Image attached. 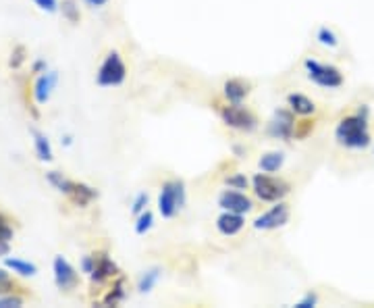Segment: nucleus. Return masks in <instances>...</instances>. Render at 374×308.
<instances>
[{
  "label": "nucleus",
  "instance_id": "c756f323",
  "mask_svg": "<svg viewBox=\"0 0 374 308\" xmlns=\"http://www.w3.org/2000/svg\"><path fill=\"white\" fill-rule=\"evenodd\" d=\"M23 61H25V48H23V46H17V48L13 50V55H11V67L17 69V67H21Z\"/></svg>",
  "mask_w": 374,
  "mask_h": 308
},
{
  "label": "nucleus",
  "instance_id": "58836bf2",
  "mask_svg": "<svg viewBox=\"0 0 374 308\" xmlns=\"http://www.w3.org/2000/svg\"><path fill=\"white\" fill-rule=\"evenodd\" d=\"M372 154H374V142H372Z\"/></svg>",
  "mask_w": 374,
  "mask_h": 308
},
{
  "label": "nucleus",
  "instance_id": "ddd939ff",
  "mask_svg": "<svg viewBox=\"0 0 374 308\" xmlns=\"http://www.w3.org/2000/svg\"><path fill=\"white\" fill-rule=\"evenodd\" d=\"M243 225H245V219H243V215H239V213H229V211H225V213L217 219V227H219V231H221L223 235H235V233H239V231L243 229Z\"/></svg>",
  "mask_w": 374,
  "mask_h": 308
},
{
  "label": "nucleus",
  "instance_id": "6e6552de",
  "mask_svg": "<svg viewBox=\"0 0 374 308\" xmlns=\"http://www.w3.org/2000/svg\"><path fill=\"white\" fill-rule=\"evenodd\" d=\"M271 138L275 140H291L295 136V119H293V111H277L273 115V119L269 121V127H266Z\"/></svg>",
  "mask_w": 374,
  "mask_h": 308
},
{
  "label": "nucleus",
  "instance_id": "7c9ffc66",
  "mask_svg": "<svg viewBox=\"0 0 374 308\" xmlns=\"http://www.w3.org/2000/svg\"><path fill=\"white\" fill-rule=\"evenodd\" d=\"M318 304V296L316 294H312V292H308L297 304H295V308H314Z\"/></svg>",
  "mask_w": 374,
  "mask_h": 308
},
{
  "label": "nucleus",
  "instance_id": "72a5a7b5",
  "mask_svg": "<svg viewBox=\"0 0 374 308\" xmlns=\"http://www.w3.org/2000/svg\"><path fill=\"white\" fill-rule=\"evenodd\" d=\"M83 3L92 9H100V7H104L106 3H109V0H83Z\"/></svg>",
  "mask_w": 374,
  "mask_h": 308
},
{
  "label": "nucleus",
  "instance_id": "f704fd0d",
  "mask_svg": "<svg viewBox=\"0 0 374 308\" xmlns=\"http://www.w3.org/2000/svg\"><path fill=\"white\" fill-rule=\"evenodd\" d=\"M34 71H36V73H46V71H48V65H46L44 61H36V63H34Z\"/></svg>",
  "mask_w": 374,
  "mask_h": 308
},
{
  "label": "nucleus",
  "instance_id": "c9c22d12",
  "mask_svg": "<svg viewBox=\"0 0 374 308\" xmlns=\"http://www.w3.org/2000/svg\"><path fill=\"white\" fill-rule=\"evenodd\" d=\"M9 287H11V281H9V277H7V279H0V294H5Z\"/></svg>",
  "mask_w": 374,
  "mask_h": 308
},
{
  "label": "nucleus",
  "instance_id": "c85d7f7f",
  "mask_svg": "<svg viewBox=\"0 0 374 308\" xmlns=\"http://www.w3.org/2000/svg\"><path fill=\"white\" fill-rule=\"evenodd\" d=\"M23 306V298L19 296H5V298H0V308H19Z\"/></svg>",
  "mask_w": 374,
  "mask_h": 308
},
{
  "label": "nucleus",
  "instance_id": "b1692460",
  "mask_svg": "<svg viewBox=\"0 0 374 308\" xmlns=\"http://www.w3.org/2000/svg\"><path fill=\"white\" fill-rule=\"evenodd\" d=\"M61 11H63V17L71 23H77L79 21V7L75 0H63L61 5Z\"/></svg>",
  "mask_w": 374,
  "mask_h": 308
},
{
  "label": "nucleus",
  "instance_id": "a878e982",
  "mask_svg": "<svg viewBox=\"0 0 374 308\" xmlns=\"http://www.w3.org/2000/svg\"><path fill=\"white\" fill-rule=\"evenodd\" d=\"M225 183L231 188V190H248V177L243 175V173H235V175H229L227 179H225Z\"/></svg>",
  "mask_w": 374,
  "mask_h": 308
},
{
  "label": "nucleus",
  "instance_id": "7ed1b4c3",
  "mask_svg": "<svg viewBox=\"0 0 374 308\" xmlns=\"http://www.w3.org/2000/svg\"><path fill=\"white\" fill-rule=\"evenodd\" d=\"M185 207V183L181 179L167 181L158 194V213L165 219H173Z\"/></svg>",
  "mask_w": 374,
  "mask_h": 308
},
{
  "label": "nucleus",
  "instance_id": "473e14b6",
  "mask_svg": "<svg viewBox=\"0 0 374 308\" xmlns=\"http://www.w3.org/2000/svg\"><path fill=\"white\" fill-rule=\"evenodd\" d=\"M96 267V256H83V261H81V269L83 273H92Z\"/></svg>",
  "mask_w": 374,
  "mask_h": 308
},
{
  "label": "nucleus",
  "instance_id": "f3484780",
  "mask_svg": "<svg viewBox=\"0 0 374 308\" xmlns=\"http://www.w3.org/2000/svg\"><path fill=\"white\" fill-rule=\"evenodd\" d=\"M34 136V146H36V154H38V159L44 161V163H50L52 159H55V154H52V146L48 142V138L40 131H31Z\"/></svg>",
  "mask_w": 374,
  "mask_h": 308
},
{
  "label": "nucleus",
  "instance_id": "f8f14e48",
  "mask_svg": "<svg viewBox=\"0 0 374 308\" xmlns=\"http://www.w3.org/2000/svg\"><path fill=\"white\" fill-rule=\"evenodd\" d=\"M117 273H119L117 265H115L111 259H106L104 254H98V256H96V267H94V271L90 273V279H92L94 283H102V281H106L109 277H115Z\"/></svg>",
  "mask_w": 374,
  "mask_h": 308
},
{
  "label": "nucleus",
  "instance_id": "e433bc0d",
  "mask_svg": "<svg viewBox=\"0 0 374 308\" xmlns=\"http://www.w3.org/2000/svg\"><path fill=\"white\" fill-rule=\"evenodd\" d=\"M5 254H9V242L0 240V256H5Z\"/></svg>",
  "mask_w": 374,
  "mask_h": 308
},
{
  "label": "nucleus",
  "instance_id": "393cba45",
  "mask_svg": "<svg viewBox=\"0 0 374 308\" xmlns=\"http://www.w3.org/2000/svg\"><path fill=\"white\" fill-rule=\"evenodd\" d=\"M125 298V290H123V279H119L117 283H115V287L109 292V296H106V300H104V304L106 306H115V304H119L121 300Z\"/></svg>",
  "mask_w": 374,
  "mask_h": 308
},
{
  "label": "nucleus",
  "instance_id": "5701e85b",
  "mask_svg": "<svg viewBox=\"0 0 374 308\" xmlns=\"http://www.w3.org/2000/svg\"><path fill=\"white\" fill-rule=\"evenodd\" d=\"M154 225V215L150 211H144L137 215V223H135V233L137 235H144L146 231H150Z\"/></svg>",
  "mask_w": 374,
  "mask_h": 308
},
{
  "label": "nucleus",
  "instance_id": "cd10ccee",
  "mask_svg": "<svg viewBox=\"0 0 374 308\" xmlns=\"http://www.w3.org/2000/svg\"><path fill=\"white\" fill-rule=\"evenodd\" d=\"M0 240H3V242H11L13 240V229L9 225L7 217H3V215H0Z\"/></svg>",
  "mask_w": 374,
  "mask_h": 308
},
{
  "label": "nucleus",
  "instance_id": "2eb2a0df",
  "mask_svg": "<svg viewBox=\"0 0 374 308\" xmlns=\"http://www.w3.org/2000/svg\"><path fill=\"white\" fill-rule=\"evenodd\" d=\"M283 165H285V154L279 152V150L262 154L260 161H258V167H260L264 173H277Z\"/></svg>",
  "mask_w": 374,
  "mask_h": 308
},
{
  "label": "nucleus",
  "instance_id": "f03ea898",
  "mask_svg": "<svg viewBox=\"0 0 374 308\" xmlns=\"http://www.w3.org/2000/svg\"><path fill=\"white\" fill-rule=\"evenodd\" d=\"M304 69H306V75H308L310 81H314L316 86L325 88V90H337L345 81L339 67L329 65V63H320L316 59H306Z\"/></svg>",
  "mask_w": 374,
  "mask_h": 308
},
{
  "label": "nucleus",
  "instance_id": "dca6fc26",
  "mask_svg": "<svg viewBox=\"0 0 374 308\" xmlns=\"http://www.w3.org/2000/svg\"><path fill=\"white\" fill-rule=\"evenodd\" d=\"M225 96H227V100L231 102V105H241L243 102V98L248 96V84H243L241 79H229V81H225Z\"/></svg>",
  "mask_w": 374,
  "mask_h": 308
},
{
  "label": "nucleus",
  "instance_id": "9d476101",
  "mask_svg": "<svg viewBox=\"0 0 374 308\" xmlns=\"http://www.w3.org/2000/svg\"><path fill=\"white\" fill-rule=\"evenodd\" d=\"M52 271H55V281H57V287L59 290H73L77 285V271L75 267L63 259V256H57L55 263H52Z\"/></svg>",
  "mask_w": 374,
  "mask_h": 308
},
{
  "label": "nucleus",
  "instance_id": "39448f33",
  "mask_svg": "<svg viewBox=\"0 0 374 308\" xmlns=\"http://www.w3.org/2000/svg\"><path fill=\"white\" fill-rule=\"evenodd\" d=\"M127 77V67L121 59L119 53H111L109 57L104 59V63L100 65L98 71V84L102 88H113V86H121Z\"/></svg>",
  "mask_w": 374,
  "mask_h": 308
},
{
  "label": "nucleus",
  "instance_id": "20e7f679",
  "mask_svg": "<svg viewBox=\"0 0 374 308\" xmlns=\"http://www.w3.org/2000/svg\"><path fill=\"white\" fill-rule=\"evenodd\" d=\"M252 190L258 196V200H262V202H279V200H283L289 194L291 188H289L287 181H283L279 177H273V175L262 171V173L254 175Z\"/></svg>",
  "mask_w": 374,
  "mask_h": 308
},
{
  "label": "nucleus",
  "instance_id": "f257e3e1",
  "mask_svg": "<svg viewBox=\"0 0 374 308\" xmlns=\"http://www.w3.org/2000/svg\"><path fill=\"white\" fill-rule=\"evenodd\" d=\"M368 115L370 109L362 105L353 115L343 117L335 127V142L347 150H366L368 146H372L374 140L370 136Z\"/></svg>",
  "mask_w": 374,
  "mask_h": 308
},
{
  "label": "nucleus",
  "instance_id": "9b49d317",
  "mask_svg": "<svg viewBox=\"0 0 374 308\" xmlns=\"http://www.w3.org/2000/svg\"><path fill=\"white\" fill-rule=\"evenodd\" d=\"M59 84V73L57 71H46V73H40V77L36 79L34 84V98L38 105H46L52 90L57 88Z\"/></svg>",
  "mask_w": 374,
  "mask_h": 308
},
{
  "label": "nucleus",
  "instance_id": "423d86ee",
  "mask_svg": "<svg viewBox=\"0 0 374 308\" xmlns=\"http://www.w3.org/2000/svg\"><path fill=\"white\" fill-rule=\"evenodd\" d=\"M221 119L227 127L237 131H254L258 127V119L252 111L243 109L241 105H231L221 109Z\"/></svg>",
  "mask_w": 374,
  "mask_h": 308
},
{
  "label": "nucleus",
  "instance_id": "a211bd4d",
  "mask_svg": "<svg viewBox=\"0 0 374 308\" xmlns=\"http://www.w3.org/2000/svg\"><path fill=\"white\" fill-rule=\"evenodd\" d=\"M5 265H7L13 273H17V275H21V277H34V275L38 273V267H36L34 263L21 261V259H11V256H7V259H5Z\"/></svg>",
  "mask_w": 374,
  "mask_h": 308
},
{
  "label": "nucleus",
  "instance_id": "6ab92c4d",
  "mask_svg": "<svg viewBox=\"0 0 374 308\" xmlns=\"http://www.w3.org/2000/svg\"><path fill=\"white\" fill-rule=\"evenodd\" d=\"M96 196H98V192H96L94 188L85 185V183H75V185H73V192H71L73 202L79 204V207H85V204H88L90 200H94Z\"/></svg>",
  "mask_w": 374,
  "mask_h": 308
},
{
  "label": "nucleus",
  "instance_id": "4be33fe9",
  "mask_svg": "<svg viewBox=\"0 0 374 308\" xmlns=\"http://www.w3.org/2000/svg\"><path fill=\"white\" fill-rule=\"evenodd\" d=\"M316 40H318V44H323V46H327V48H337L339 46V38H337V34L331 29V27H327V25H323L318 31H316Z\"/></svg>",
  "mask_w": 374,
  "mask_h": 308
},
{
  "label": "nucleus",
  "instance_id": "412c9836",
  "mask_svg": "<svg viewBox=\"0 0 374 308\" xmlns=\"http://www.w3.org/2000/svg\"><path fill=\"white\" fill-rule=\"evenodd\" d=\"M158 279H160V269H158V267H152V269L144 271V273H142V277H139V281H137V290H139V294H148V292H152V290H154V285L158 283Z\"/></svg>",
  "mask_w": 374,
  "mask_h": 308
},
{
  "label": "nucleus",
  "instance_id": "1a4fd4ad",
  "mask_svg": "<svg viewBox=\"0 0 374 308\" xmlns=\"http://www.w3.org/2000/svg\"><path fill=\"white\" fill-rule=\"evenodd\" d=\"M219 207L223 211H229V213H239V215H245L254 209V202L239 190H225L221 196H219Z\"/></svg>",
  "mask_w": 374,
  "mask_h": 308
},
{
  "label": "nucleus",
  "instance_id": "0eeeda50",
  "mask_svg": "<svg viewBox=\"0 0 374 308\" xmlns=\"http://www.w3.org/2000/svg\"><path fill=\"white\" fill-rule=\"evenodd\" d=\"M289 221V207L285 202H277L273 209H269L266 213H262L260 217L254 219V229H262V231H271V229H279Z\"/></svg>",
  "mask_w": 374,
  "mask_h": 308
},
{
  "label": "nucleus",
  "instance_id": "aec40b11",
  "mask_svg": "<svg viewBox=\"0 0 374 308\" xmlns=\"http://www.w3.org/2000/svg\"><path fill=\"white\" fill-rule=\"evenodd\" d=\"M46 179H48V183H50V185H55L59 192H63V194L71 196L75 181H71V179L63 177V173H59V171H48V173H46Z\"/></svg>",
  "mask_w": 374,
  "mask_h": 308
},
{
  "label": "nucleus",
  "instance_id": "2f4dec72",
  "mask_svg": "<svg viewBox=\"0 0 374 308\" xmlns=\"http://www.w3.org/2000/svg\"><path fill=\"white\" fill-rule=\"evenodd\" d=\"M34 3L42 9V11H48V13H55L59 9V3L57 0H34Z\"/></svg>",
  "mask_w": 374,
  "mask_h": 308
},
{
  "label": "nucleus",
  "instance_id": "4468645a",
  "mask_svg": "<svg viewBox=\"0 0 374 308\" xmlns=\"http://www.w3.org/2000/svg\"><path fill=\"white\" fill-rule=\"evenodd\" d=\"M287 105H289V109L295 115H302V117H308V115L316 113V105L304 94H289L287 96Z\"/></svg>",
  "mask_w": 374,
  "mask_h": 308
},
{
  "label": "nucleus",
  "instance_id": "bb28decb",
  "mask_svg": "<svg viewBox=\"0 0 374 308\" xmlns=\"http://www.w3.org/2000/svg\"><path fill=\"white\" fill-rule=\"evenodd\" d=\"M148 194L146 192H142V194H137L135 196V200H133V204H131V213L133 215H139V213H144L146 211V207H148Z\"/></svg>",
  "mask_w": 374,
  "mask_h": 308
},
{
  "label": "nucleus",
  "instance_id": "4c0bfd02",
  "mask_svg": "<svg viewBox=\"0 0 374 308\" xmlns=\"http://www.w3.org/2000/svg\"><path fill=\"white\" fill-rule=\"evenodd\" d=\"M7 277H9V275H7V273H5L3 269H0V279H7Z\"/></svg>",
  "mask_w": 374,
  "mask_h": 308
}]
</instances>
